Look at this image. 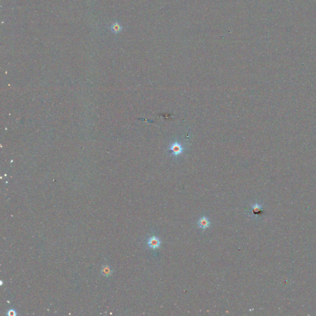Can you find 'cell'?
Segmentation results:
<instances>
[{"mask_svg":"<svg viewBox=\"0 0 316 316\" xmlns=\"http://www.w3.org/2000/svg\"><path fill=\"white\" fill-rule=\"evenodd\" d=\"M7 315L8 316H16L17 315L16 311L13 309H11L9 310H8V311L7 312Z\"/></svg>","mask_w":316,"mask_h":316,"instance_id":"5","label":"cell"},{"mask_svg":"<svg viewBox=\"0 0 316 316\" xmlns=\"http://www.w3.org/2000/svg\"><path fill=\"white\" fill-rule=\"evenodd\" d=\"M111 31L116 34H117L120 33L122 30V26L120 23H119L118 22H116L114 23H113L111 26Z\"/></svg>","mask_w":316,"mask_h":316,"instance_id":"3","label":"cell"},{"mask_svg":"<svg viewBox=\"0 0 316 316\" xmlns=\"http://www.w3.org/2000/svg\"><path fill=\"white\" fill-rule=\"evenodd\" d=\"M210 221L206 217H202L198 221V225L201 229H206L210 226Z\"/></svg>","mask_w":316,"mask_h":316,"instance_id":"2","label":"cell"},{"mask_svg":"<svg viewBox=\"0 0 316 316\" xmlns=\"http://www.w3.org/2000/svg\"><path fill=\"white\" fill-rule=\"evenodd\" d=\"M101 272L102 274L105 275V276H110L111 274H112V270L111 269V268L108 266H103L102 268V270H101Z\"/></svg>","mask_w":316,"mask_h":316,"instance_id":"4","label":"cell"},{"mask_svg":"<svg viewBox=\"0 0 316 316\" xmlns=\"http://www.w3.org/2000/svg\"><path fill=\"white\" fill-rule=\"evenodd\" d=\"M147 244L149 248H151L153 250H156V249L159 248V247L160 246L161 241L159 238H157V237L155 236H151V237H150V238H149V239L148 240V242H147Z\"/></svg>","mask_w":316,"mask_h":316,"instance_id":"1","label":"cell"}]
</instances>
